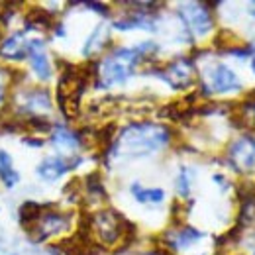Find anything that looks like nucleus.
Returning a JSON list of instances; mask_svg holds the SVG:
<instances>
[{
  "instance_id": "nucleus-18",
  "label": "nucleus",
  "mask_w": 255,
  "mask_h": 255,
  "mask_svg": "<svg viewBox=\"0 0 255 255\" xmlns=\"http://www.w3.org/2000/svg\"><path fill=\"white\" fill-rule=\"evenodd\" d=\"M252 14H254V16H255V10H252Z\"/></svg>"
},
{
  "instance_id": "nucleus-7",
  "label": "nucleus",
  "mask_w": 255,
  "mask_h": 255,
  "mask_svg": "<svg viewBox=\"0 0 255 255\" xmlns=\"http://www.w3.org/2000/svg\"><path fill=\"white\" fill-rule=\"evenodd\" d=\"M163 79L175 87V89H185L192 83V63L189 59H179L175 63H171L167 67Z\"/></svg>"
},
{
  "instance_id": "nucleus-14",
  "label": "nucleus",
  "mask_w": 255,
  "mask_h": 255,
  "mask_svg": "<svg viewBox=\"0 0 255 255\" xmlns=\"http://www.w3.org/2000/svg\"><path fill=\"white\" fill-rule=\"evenodd\" d=\"M53 141H55L57 145H63V147H77V143H79L77 135L71 133V131H67V129H63V128H57V129L53 131Z\"/></svg>"
},
{
  "instance_id": "nucleus-8",
  "label": "nucleus",
  "mask_w": 255,
  "mask_h": 255,
  "mask_svg": "<svg viewBox=\"0 0 255 255\" xmlns=\"http://www.w3.org/2000/svg\"><path fill=\"white\" fill-rule=\"evenodd\" d=\"M75 163H79V161H75ZM75 163L65 161L61 157H47V159H43L37 165V175L41 179H45V181H57L59 177H63L69 169H73Z\"/></svg>"
},
{
  "instance_id": "nucleus-17",
  "label": "nucleus",
  "mask_w": 255,
  "mask_h": 255,
  "mask_svg": "<svg viewBox=\"0 0 255 255\" xmlns=\"http://www.w3.org/2000/svg\"><path fill=\"white\" fill-rule=\"evenodd\" d=\"M252 67H254V71H255V57H254V61H252Z\"/></svg>"
},
{
  "instance_id": "nucleus-5",
  "label": "nucleus",
  "mask_w": 255,
  "mask_h": 255,
  "mask_svg": "<svg viewBox=\"0 0 255 255\" xmlns=\"http://www.w3.org/2000/svg\"><path fill=\"white\" fill-rule=\"evenodd\" d=\"M208 83H210V91H214V93H228V91L240 89V81H238L236 73L222 63L214 65L210 69Z\"/></svg>"
},
{
  "instance_id": "nucleus-10",
  "label": "nucleus",
  "mask_w": 255,
  "mask_h": 255,
  "mask_svg": "<svg viewBox=\"0 0 255 255\" xmlns=\"http://www.w3.org/2000/svg\"><path fill=\"white\" fill-rule=\"evenodd\" d=\"M24 35L22 33H14L8 39L2 41L0 45V53L8 59H22L24 55H28V41H22Z\"/></svg>"
},
{
  "instance_id": "nucleus-2",
  "label": "nucleus",
  "mask_w": 255,
  "mask_h": 255,
  "mask_svg": "<svg viewBox=\"0 0 255 255\" xmlns=\"http://www.w3.org/2000/svg\"><path fill=\"white\" fill-rule=\"evenodd\" d=\"M87 81H89V77L85 73H77V71H73V73L67 71L61 77L59 89H57V100H59V106L67 118H75L79 114V102L85 93Z\"/></svg>"
},
{
  "instance_id": "nucleus-4",
  "label": "nucleus",
  "mask_w": 255,
  "mask_h": 255,
  "mask_svg": "<svg viewBox=\"0 0 255 255\" xmlns=\"http://www.w3.org/2000/svg\"><path fill=\"white\" fill-rule=\"evenodd\" d=\"M185 22L192 28V32L198 33V35H204V33L210 32L212 28V16H210V10L202 4H185L183 10H181Z\"/></svg>"
},
{
  "instance_id": "nucleus-13",
  "label": "nucleus",
  "mask_w": 255,
  "mask_h": 255,
  "mask_svg": "<svg viewBox=\"0 0 255 255\" xmlns=\"http://www.w3.org/2000/svg\"><path fill=\"white\" fill-rule=\"evenodd\" d=\"M131 192L139 202H161L165 198V192L161 189H141L139 185H131Z\"/></svg>"
},
{
  "instance_id": "nucleus-15",
  "label": "nucleus",
  "mask_w": 255,
  "mask_h": 255,
  "mask_svg": "<svg viewBox=\"0 0 255 255\" xmlns=\"http://www.w3.org/2000/svg\"><path fill=\"white\" fill-rule=\"evenodd\" d=\"M198 238H202L200 232H196V230H192V228H185V230H181L179 236H177V246H189V244H192V242L198 240Z\"/></svg>"
},
{
  "instance_id": "nucleus-16",
  "label": "nucleus",
  "mask_w": 255,
  "mask_h": 255,
  "mask_svg": "<svg viewBox=\"0 0 255 255\" xmlns=\"http://www.w3.org/2000/svg\"><path fill=\"white\" fill-rule=\"evenodd\" d=\"M189 191H191V173L183 169L179 175V192L181 196H189Z\"/></svg>"
},
{
  "instance_id": "nucleus-11",
  "label": "nucleus",
  "mask_w": 255,
  "mask_h": 255,
  "mask_svg": "<svg viewBox=\"0 0 255 255\" xmlns=\"http://www.w3.org/2000/svg\"><path fill=\"white\" fill-rule=\"evenodd\" d=\"M0 179L6 187H14L20 181V175L14 171L12 167V159L6 151H0Z\"/></svg>"
},
{
  "instance_id": "nucleus-3",
  "label": "nucleus",
  "mask_w": 255,
  "mask_h": 255,
  "mask_svg": "<svg viewBox=\"0 0 255 255\" xmlns=\"http://www.w3.org/2000/svg\"><path fill=\"white\" fill-rule=\"evenodd\" d=\"M126 224V220L114 210H102L89 218V234H95L102 244L112 246L124 232H129V230H124Z\"/></svg>"
},
{
  "instance_id": "nucleus-9",
  "label": "nucleus",
  "mask_w": 255,
  "mask_h": 255,
  "mask_svg": "<svg viewBox=\"0 0 255 255\" xmlns=\"http://www.w3.org/2000/svg\"><path fill=\"white\" fill-rule=\"evenodd\" d=\"M28 55L32 59V67L33 71L37 73V77L41 81H47L51 77V67H49V61H47V55L43 53L41 41H37V39L28 41Z\"/></svg>"
},
{
  "instance_id": "nucleus-6",
  "label": "nucleus",
  "mask_w": 255,
  "mask_h": 255,
  "mask_svg": "<svg viewBox=\"0 0 255 255\" xmlns=\"http://www.w3.org/2000/svg\"><path fill=\"white\" fill-rule=\"evenodd\" d=\"M230 159L238 169L255 167V141L252 137H242L230 147Z\"/></svg>"
},
{
  "instance_id": "nucleus-12",
  "label": "nucleus",
  "mask_w": 255,
  "mask_h": 255,
  "mask_svg": "<svg viewBox=\"0 0 255 255\" xmlns=\"http://www.w3.org/2000/svg\"><path fill=\"white\" fill-rule=\"evenodd\" d=\"M20 218L26 228H32L33 224L41 218V206L35 202H26L20 206Z\"/></svg>"
},
{
  "instance_id": "nucleus-1",
  "label": "nucleus",
  "mask_w": 255,
  "mask_h": 255,
  "mask_svg": "<svg viewBox=\"0 0 255 255\" xmlns=\"http://www.w3.org/2000/svg\"><path fill=\"white\" fill-rule=\"evenodd\" d=\"M169 141V129L155 124H131L120 135V149L129 155H145Z\"/></svg>"
}]
</instances>
